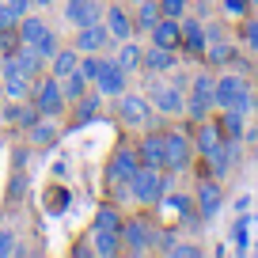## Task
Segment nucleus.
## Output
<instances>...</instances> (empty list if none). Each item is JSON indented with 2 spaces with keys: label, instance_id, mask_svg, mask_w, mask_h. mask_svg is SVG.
<instances>
[{
  "label": "nucleus",
  "instance_id": "nucleus-21",
  "mask_svg": "<svg viewBox=\"0 0 258 258\" xmlns=\"http://www.w3.org/2000/svg\"><path fill=\"white\" fill-rule=\"evenodd\" d=\"M178 49H167V46H152L145 49V61H141V69H148V73H175V64H178Z\"/></svg>",
  "mask_w": 258,
  "mask_h": 258
},
{
  "label": "nucleus",
  "instance_id": "nucleus-38",
  "mask_svg": "<svg viewBox=\"0 0 258 258\" xmlns=\"http://www.w3.org/2000/svg\"><path fill=\"white\" fill-rule=\"evenodd\" d=\"M243 42H247V49L258 57V19H243Z\"/></svg>",
  "mask_w": 258,
  "mask_h": 258
},
{
  "label": "nucleus",
  "instance_id": "nucleus-40",
  "mask_svg": "<svg viewBox=\"0 0 258 258\" xmlns=\"http://www.w3.org/2000/svg\"><path fill=\"white\" fill-rule=\"evenodd\" d=\"M160 12L171 19H182L186 16V0H160Z\"/></svg>",
  "mask_w": 258,
  "mask_h": 258
},
{
  "label": "nucleus",
  "instance_id": "nucleus-32",
  "mask_svg": "<svg viewBox=\"0 0 258 258\" xmlns=\"http://www.w3.org/2000/svg\"><path fill=\"white\" fill-rule=\"evenodd\" d=\"M247 228H250V217L243 213V217L235 220V228H232V239H235V254H247V250H250V232H247Z\"/></svg>",
  "mask_w": 258,
  "mask_h": 258
},
{
  "label": "nucleus",
  "instance_id": "nucleus-20",
  "mask_svg": "<svg viewBox=\"0 0 258 258\" xmlns=\"http://www.w3.org/2000/svg\"><path fill=\"white\" fill-rule=\"evenodd\" d=\"M182 23V49L194 57H202L205 49H209V34H205V23H198V19H178Z\"/></svg>",
  "mask_w": 258,
  "mask_h": 258
},
{
  "label": "nucleus",
  "instance_id": "nucleus-49",
  "mask_svg": "<svg viewBox=\"0 0 258 258\" xmlns=\"http://www.w3.org/2000/svg\"><path fill=\"white\" fill-rule=\"evenodd\" d=\"M250 4H258V0H250Z\"/></svg>",
  "mask_w": 258,
  "mask_h": 258
},
{
  "label": "nucleus",
  "instance_id": "nucleus-27",
  "mask_svg": "<svg viewBox=\"0 0 258 258\" xmlns=\"http://www.w3.org/2000/svg\"><path fill=\"white\" fill-rule=\"evenodd\" d=\"M160 19H163L160 0H141V4H137V19H133V27H137V31H152Z\"/></svg>",
  "mask_w": 258,
  "mask_h": 258
},
{
  "label": "nucleus",
  "instance_id": "nucleus-23",
  "mask_svg": "<svg viewBox=\"0 0 258 258\" xmlns=\"http://www.w3.org/2000/svg\"><path fill=\"white\" fill-rule=\"evenodd\" d=\"M12 61H16V64L23 69L27 76H38V73H42V64H49L46 57H42V53H38L34 46H27V42H19V49L12 53Z\"/></svg>",
  "mask_w": 258,
  "mask_h": 258
},
{
  "label": "nucleus",
  "instance_id": "nucleus-7",
  "mask_svg": "<svg viewBox=\"0 0 258 258\" xmlns=\"http://www.w3.org/2000/svg\"><path fill=\"white\" fill-rule=\"evenodd\" d=\"M194 163V141L186 137V133H175V129H171V133H163V171H186Z\"/></svg>",
  "mask_w": 258,
  "mask_h": 258
},
{
  "label": "nucleus",
  "instance_id": "nucleus-42",
  "mask_svg": "<svg viewBox=\"0 0 258 258\" xmlns=\"http://www.w3.org/2000/svg\"><path fill=\"white\" fill-rule=\"evenodd\" d=\"M8 4H12V12H16L19 19H23L27 12H31V0H8Z\"/></svg>",
  "mask_w": 258,
  "mask_h": 258
},
{
  "label": "nucleus",
  "instance_id": "nucleus-34",
  "mask_svg": "<svg viewBox=\"0 0 258 258\" xmlns=\"http://www.w3.org/2000/svg\"><path fill=\"white\" fill-rule=\"evenodd\" d=\"M91 228H121V213L114 205H103V209H95V224Z\"/></svg>",
  "mask_w": 258,
  "mask_h": 258
},
{
  "label": "nucleus",
  "instance_id": "nucleus-35",
  "mask_svg": "<svg viewBox=\"0 0 258 258\" xmlns=\"http://www.w3.org/2000/svg\"><path fill=\"white\" fill-rule=\"evenodd\" d=\"M12 254H23V243L16 239V232L0 228V258H12Z\"/></svg>",
  "mask_w": 258,
  "mask_h": 258
},
{
  "label": "nucleus",
  "instance_id": "nucleus-5",
  "mask_svg": "<svg viewBox=\"0 0 258 258\" xmlns=\"http://www.w3.org/2000/svg\"><path fill=\"white\" fill-rule=\"evenodd\" d=\"M31 103L38 106L42 118H61V110H64V103H69V99H64L61 80L49 73V76H42V80L31 88Z\"/></svg>",
  "mask_w": 258,
  "mask_h": 258
},
{
  "label": "nucleus",
  "instance_id": "nucleus-6",
  "mask_svg": "<svg viewBox=\"0 0 258 258\" xmlns=\"http://www.w3.org/2000/svg\"><path fill=\"white\" fill-rule=\"evenodd\" d=\"M91 88H95L103 99H118L121 91L129 88V73L121 69L118 61H114V57H103V61H99V73H95V80H91Z\"/></svg>",
  "mask_w": 258,
  "mask_h": 258
},
{
  "label": "nucleus",
  "instance_id": "nucleus-46",
  "mask_svg": "<svg viewBox=\"0 0 258 258\" xmlns=\"http://www.w3.org/2000/svg\"><path fill=\"white\" fill-rule=\"evenodd\" d=\"M125 4H141V0H125Z\"/></svg>",
  "mask_w": 258,
  "mask_h": 258
},
{
  "label": "nucleus",
  "instance_id": "nucleus-25",
  "mask_svg": "<svg viewBox=\"0 0 258 258\" xmlns=\"http://www.w3.org/2000/svg\"><path fill=\"white\" fill-rule=\"evenodd\" d=\"M16 31H19V42H27V46H38V38H42V34L49 31V23H46V19H38V16H31V12H27V16L19 19V27H16Z\"/></svg>",
  "mask_w": 258,
  "mask_h": 258
},
{
  "label": "nucleus",
  "instance_id": "nucleus-26",
  "mask_svg": "<svg viewBox=\"0 0 258 258\" xmlns=\"http://www.w3.org/2000/svg\"><path fill=\"white\" fill-rule=\"evenodd\" d=\"M243 118H247L243 110H224V114L217 118V125H220V133H224V141H243V133H247Z\"/></svg>",
  "mask_w": 258,
  "mask_h": 258
},
{
  "label": "nucleus",
  "instance_id": "nucleus-10",
  "mask_svg": "<svg viewBox=\"0 0 258 258\" xmlns=\"http://www.w3.org/2000/svg\"><path fill=\"white\" fill-rule=\"evenodd\" d=\"M0 88H4V99L8 103H23L34 88V76H27L12 57H4V73H0Z\"/></svg>",
  "mask_w": 258,
  "mask_h": 258
},
{
  "label": "nucleus",
  "instance_id": "nucleus-28",
  "mask_svg": "<svg viewBox=\"0 0 258 258\" xmlns=\"http://www.w3.org/2000/svg\"><path fill=\"white\" fill-rule=\"evenodd\" d=\"M61 88H64V99H69V103H76V99H84V95L91 91V80L80 73V69H76V73L61 76Z\"/></svg>",
  "mask_w": 258,
  "mask_h": 258
},
{
  "label": "nucleus",
  "instance_id": "nucleus-2",
  "mask_svg": "<svg viewBox=\"0 0 258 258\" xmlns=\"http://www.w3.org/2000/svg\"><path fill=\"white\" fill-rule=\"evenodd\" d=\"M217 106L220 110L250 114L254 110V91H250V84L239 73H224V76H217Z\"/></svg>",
  "mask_w": 258,
  "mask_h": 258
},
{
  "label": "nucleus",
  "instance_id": "nucleus-36",
  "mask_svg": "<svg viewBox=\"0 0 258 258\" xmlns=\"http://www.w3.org/2000/svg\"><path fill=\"white\" fill-rule=\"evenodd\" d=\"M205 53H209L213 64H228V61L235 57V49L228 46V42H209V49H205Z\"/></svg>",
  "mask_w": 258,
  "mask_h": 258
},
{
  "label": "nucleus",
  "instance_id": "nucleus-41",
  "mask_svg": "<svg viewBox=\"0 0 258 258\" xmlns=\"http://www.w3.org/2000/svg\"><path fill=\"white\" fill-rule=\"evenodd\" d=\"M99 61H103V57H91V53H80V73L88 76V80H95V73H99Z\"/></svg>",
  "mask_w": 258,
  "mask_h": 258
},
{
  "label": "nucleus",
  "instance_id": "nucleus-48",
  "mask_svg": "<svg viewBox=\"0 0 258 258\" xmlns=\"http://www.w3.org/2000/svg\"><path fill=\"white\" fill-rule=\"evenodd\" d=\"M254 254H258V243H254Z\"/></svg>",
  "mask_w": 258,
  "mask_h": 258
},
{
  "label": "nucleus",
  "instance_id": "nucleus-37",
  "mask_svg": "<svg viewBox=\"0 0 258 258\" xmlns=\"http://www.w3.org/2000/svg\"><path fill=\"white\" fill-rule=\"evenodd\" d=\"M34 49H38V53H42V57H46V61H49V57H53V53H57V49H61V42H57V34H53V27H49V31H46V34H42V38H38V46H34Z\"/></svg>",
  "mask_w": 258,
  "mask_h": 258
},
{
  "label": "nucleus",
  "instance_id": "nucleus-3",
  "mask_svg": "<svg viewBox=\"0 0 258 258\" xmlns=\"http://www.w3.org/2000/svg\"><path fill=\"white\" fill-rule=\"evenodd\" d=\"M152 114H156V106H152V99H148L145 91H121L118 95V121L125 129L152 125Z\"/></svg>",
  "mask_w": 258,
  "mask_h": 258
},
{
  "label": "nucleus",
  "instance_id": "nucleus-16",
  "mask_svg": "<svg viewBox=\"0 0 258 258\" xmlns=\"http://www.w3.org/2000/svg\"><path fill=\"white\" fill-rule=\"evenodd\" d=\"M64 19L73 27L99 23V19H103V4H99V0H69V4H64Z\"/></svg>",
  "mask_w": 258,
  "mask_h": 258
},
{
  "label": "nucleus",
  "instance_id": "nucleus-9",
  "mask_svg": "<svg viewBox=\"0 0 258 258\" xmlns=\"http://www.w3.org/2000/svg\"><path fill=\"white\" fill-rule=\"evenodd\" d=\"M152 228L145 224L141 217L121 220V254H148L152 250Z\"/></svg>",
  "mask_w": 258,
  "mask_h": 258
},
{
  "label": "nucleus",
  "instance_id": "nucleus-22",
  "mask_svg": "<svg viewBox=\"0 0 258 258\" xmlns=\"http://www.w3.org/2000/svg\"><path fill=\"white\" fill-rule=\"evenodd\" d=\"M80 69V49L76 46H69V49H57L53 57H49V73L61 80V76H69V73H76Z\"/></svg>",
  "mask_w": 258,
  "mask_h": 258
},
{
  "label": "nucleus",
  "instance_id": "nucleus-17",
  "mask_svg": "<svg viewBox=\"0 0 258 258\" xmlns=\"http://www.w3.org/2000/svg\"><path fill=\"white\" fill-rule=\"evenodd\" d=\"M91 254L99 258L121 254V228H91Z\"/></svg>",
  "mask_w": 258,
  "mask_h": 258
},
{
  "label": "nucleus",
  "instance_id": "nucleus-44",
  "mask_svg": "<svg viewBox=\"0 0 258 258\" xmlns=\"http://www.w3.org/2000/svg\"><path fill=\"white\" fill-rule=\"evenodd\" d=\"M31 4H38V8H46V4H53V0H31Z\"/></svg>",
  "mask_w": 258,
  "mask_h": 258
},
{
  "label": "nucleus",
  "instance_id": "nucleus-8",
  "mask_svg": "<svg viewBox=\"0 0 258 258\" xmlns=\"http://www.w3.org/2000/svg\"><path fill=\"white\" fill-rule=\"evenodd\" d=\"M148 99H152V106H156L160 114H167V118H175V114H182V110H186V95H182V88H178V84L160 80V76L148 84Z\"/></svg>",
  "mask_w": 258,
  "mask_h": 258
},
{
  "label": "nucleus",
  "instance_id": "nucleus-19",
  "mask_svg": "<svg viewBox=\"0 0 258 258\" xmlns=\"http://www.w3.org/2000/svg\"><path fill=\"white\" fill-rule=\"evenodd\" d=\"M152 46H167V49H182V23L178 19H171V16H163L160 23L152 27Z\"/></svg>",
  "mask_w": 258,
  "mask_h": 258
},
{
  "label": "nucleus",
  "instance_id": "nucleus-47",
  "mask_svg": "<svg viewBox=\"0 0 258 258\" xmlns=\"http://www.w3.org/2000/svg\"><path fill=\"white\" fill-rule=\"evenodd\" d=\"M250 220H258V213H254V217H250Z\"/></svg>",
  "mask_w": 258,
  "mask_h": 258
},
{
  "label": "nucleus",
  "instance_id": "nucleus-43",
  "mask_svg": "<svg viewBox=\"0 0 258 258\" xmlns=\"http://www.w3.org/2000/svg\"><path fill=\"white\" fill-rule=\"evenodd\" d=\"M247 205H250V198H247V194H243V198H235V213H239V217L247 213Z\"/></svg>",
  "mask_w": 258,
  "mask_h": 258
},
{
  "label": "nucleus",
  "instance_id": "nucleus-31",
  "mask_svg": "<svg viewBox=\"0 0 258 258\" xmlns=\"http://www.w3.org/2000/svg\"><path fill=\"white\" fill-rule=\"evenodd\" d=\"M99 99H103L99 91H88L84 99H76V118L80 121H95L99 118Z\"/></svg>",
  "mask_w": 258,
  "mask_h": 258
},
{
  "label": "nucleus",
  "instance_id": "nucleus-30",
  "mask_svg": "<svg viewBox=\"0 0 258 258\" xmlns=\"http://www.w3.org/2000/svg\"><path fill=\"white\" fill-rule=\"evenodd\" d=\"M57 137H61V133H57L53 118H38L31 125V141H34V145H57Z\"/></svg>",
  "mask_w": 258,
  "mask_h": 258
},
{
  "label": "nucleus",
  "instance_id": "nucleus-4",
  "mask_svg": "<svg viewBox=\"0 0 258 258\" xmlns=\"http://www.w3.org/2000/svg\"><path fill=\"white\" fill-rule=\"evenodd\" d=\"M213 106H217V76L198 73V76L190 80V99H186V114H190L194 121H205Z\"/></svg>",
  "mask_w": 258,
  "mask_h": 258
},
{
  "label": "nucleus",
  "instance_id": "nucleus-18",
  "mask_svg": "<svg viewBox=\"0 0 258 258\" xmlns=\"http://www.w3.org/2000/svg\"><path fill=\"white\" fill-rule=\"evenodd\" d=\"M103 23H106V31H110L114 42H125L129 34H133V16H129L121 4H110V8H103Z\"/></svg>",
  "mask_w": 258,
  "mask_h": 258
},
{
  "label": "nucleus",
  "instance_id": "nucleus-33",
  "mask_svg": "<svg viewBox=\"0 0 258 258\" xmlns=\"http://www.w3.org/2000/svg\"><path fill=\"white\" fill-rule=\"evenodd\" d=\"M42 118V114H38V106H12V110H8V121H16V125H27V129H31L34 125V121H38Z\"/></svg>",
  "mask_w": 258,
  "mask_h": 258
},
{
  "label": "nucleus",
  "instance_id": "nucleus-13",
  "mask_svg": "<svg viewBox=\"0 0 258 258\" xmlns=\"http://www.w3.org/2000/svg\"><path fill=\"white\" fill-rule=\"evenodd\" d=\"M220 145H224V133H220L217 121H209V118L198 121V129H194V152L209 160V156H217V152H220Z\"/></svg>",
  "mask_w": 258,
  "mask_h": 258
},
{
  "label": "nucleus",
  "instance_id": "nucleus-11",
  "mask_svg": "<svg viewBox=\"0 0 258 258\" xmlns=\"http://www.w3.org/2000/svg\"><path fill=\"white\" fill-rule=\"evenodd\" d=\"M137 167H141V152L133 145H121V148H114V156H110L106 178H110L114 186H129V178L137 175Z\"/></svg>",
  "mask_w": 258,
  "mask_h": 258
},
{
  "label": "nucleus",
  "instance_id": "nucleus-24",
  "mask_svg": "<svg viewBox=\"0 0 258 258\" xmlns=\"http://www.w3.org/2000/svg\"><path fill=\"white\" fill-rule=\"evenodd\" d=\"M137 152H141V163L163 167V133H145V141L137 145Z\"/></svg>",
  "mask_w": 258,
  "mask_h": 258
},
{
  "label": "nucleus",
  "instance_id": "nucleus-45",
  "mask_svg": "<svg viewBox=\"0 0 258 258\" xmlns=\"http://www.w3.org/2000/svg\"><path fill=\"white\" fill-rule=\"evenodd\" d=\"M0 73H4V53H0Z\"/></svg>",
  "mask_w": 258,
  "mask_h": 258
},
{
  "label": "nucleus",
  "instance_id": "nucleus-1",
  "mask_svg": "<svg viewBox=\"0 0 258 258\" xmlns=\"http://www.w3.org/2000/svg\"><path fill=\"white\" fill-rule=\"evenodd\" d=\"M171 190V178L163 167H148V163H141L137 175L129 178V198L141 205H160V198Z\"/></svg>",
  "mask_w": 258,
  "mask_h": 258
},
{
  "label": "nucleus",
  "instance_id": "nucleus-14",
  "mask_svg": "<svg viewBox=\"0 0 258 258\" xmlns=\"http://www.w3.org/2000/svg\"><path fill=\"white\" fill-rule=\"evenodd\" d=\"M80 53H99V49L110 46V31H106V23L99 19V23H88V27H76V42H73Z\"/></svg>",
  "mask_w": 258,
  "mask_h": 258
},
{
  "label": "nucleus",
  "instance_id": "nucleus-39",
  "mask_svg": "<svg viewBox=\"0 0 258 258\" xmlns=\"http://www.w3.org/2000/svg\"><path fill=\"white\" fill-rule=\"evenodd\" d=\"M247 8H250V0H224V16L232 19H247Z\"/></svg>",
  "mask_w": 258,
  "mask_h": 258
},
{
  "label": "nucleus",
  "instance_id": "nucleus-29",
  "mask_svg": "<svg viewBox=\"0 0 258 258\" xmlns=\"http://www.w3.org/2000/svg\"><path fill=\"white\" fill-rule=\"evenodd\" d=\"M114 61H118L121 64V69H125V73H137V69H141V61H145V49H141L137 46V42H121V46H118V57H114Z\"/></svg>",
  "mask_w": 258,
  "mask_h": 258
},
{
  "label": "nucleus",
  "instance_id": "nucleus-12",
  "mask_svg": "<svg viewBox=\"0 0 258 258\" xmlns=\"http://www.w3.org/2000/svg\"><path fill=\"white\" fill-rule=\"evenodd\" d=\"M194 205L202 213V220H213L220 209H224V190H220L217 178H202L198 190H194Z\"/></svg>",
  "mask_w": 258,
  "mask_h": 258
},
{
  "label": "nucleus",
  "instance_id": "nucleus-15",
  "mask_svg": "<svg viewBox=\"0 0 258 258\" xmlns=\"http://www.w3.org/2000/svg\"><path fill=\"white\" fill-rule=\"evenodd\" d=\"M160 205H163V213L167 217H175V220H182V224H198L202 220V213H198V205H194V198H186V194H163L160 198Z\"/></svg>",
  "mask_w": 258,
  "mask_h": 258
}]
</instances>
